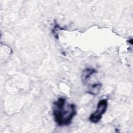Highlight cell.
<instances>
[{
	"mask_svg": "<svg viewBox=\"0 0 133 133\" xmlns=\"http://www.w3.org/2000/svg\"><path fill=\"white\" fill-rule=\"evenodd\" d=\"M52 109L55 121L59 126L69 125L76 114V105L68 103L63 97L53 102Z\"/></svg>",
	"mask_w": 133,
	"mask_h": 133,
	"instance_id": "6da1fadb",
	"label": "cell"
},
{
	"mask_svg": "<svg viewBox=\"0 0 133 133\" xmlns=\"http://www.w3.org/2000/svg\"><path fill=\"white\" fill-rule=\"evenodd\" d=\"M108 106V101L106 99H103L100 100L97 106L96 110L91 113L89 117V121L93 123H98L101 119L102 115L105 113Z\"/></svg>",
	"mask_w": 133,
	"mask_h": 133,
	"instance_id": "7a4b0ae2",
	"label": "cell"
},
{
	"mask_svg": "<svg viewBox=\"0 0 133 133\" xmlns=\"http://www.w3.org/2000/svg\"><path fill=\"white\" fill-rule=\"evenodd\" d=\"M97 70L93 68H86L84 69L82 73L81 79L84 84H85L89 79L90 77L93 74L97 73Z\"/></svg>",
	"mask_w": 133,
	"mask_h": 133,
	"instance_id": "3957f363",
	"label": "cell"
},
{
	"mask_svg": "<svg viewBox=\"0 0 133 133\" xmlns=\"http://www.w3.org/2000/svg\"><path fill=\"white\" fill-rule=\"evenodd\" d=\"M102 87V84L100 83L92 84L87 90V92L93 96H97L100 92Z\"/></svg>",
	"mask_w": 133,
	"mask_h": 133,
	"instance_id": "277c9868",
	"label": "cell"
}]
</instances>
